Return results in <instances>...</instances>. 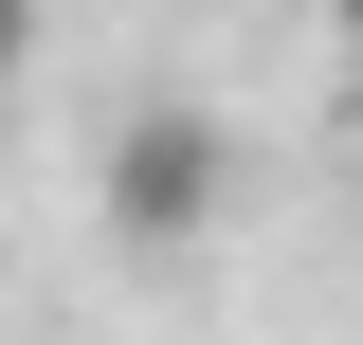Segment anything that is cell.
I'll return each instance as SVG.
<instances>
[{
  "mask_svg": "<svg viewBox=\"0 0 363 345\" xmlns=\"http://www.w3.org/2000/svg\"><path fill=\"white\" fill-rule=\"evenodd\" d=\"M345 128H363V37H345Z\"/></svg>",
  "mask_w": 363,
  "mask_h": 345,
  "instance_id": "cell-3",
  "label": "cell"
},
{
  "mask_svg": "<svg viewBox=\"0 0 363 345\" xmlns=\"http://www.w3.org/2000/svg\"><path fill=\"white\" fill-rule=\"evenodd\" d=\"M91 200H109V255H200L218 200H236V128L218 109H128L109 164H91Z\"/></svg>",
  "mask_w": 363,
  "mask_h": 345,
  "instance_id": "cell-1",
  "label": "cell"
},
{
  "mask_svg": "<svg viewBox=\"0 0 363 345\" xmlns=\"http://www.w3.org/2000/svg\"><path fill=\"white\" fill-rule=\"evenodd\" d=\"M18 37H37V0H0V55H18Z\"/></svg>",
  "mask_w": 363,
  "mask_h": 345,
  "instance_id": "cell-2",
  "label": "cell"
},
{
  "mask_svg": "<svg viewBox=\"0 0 363 345\" xmlns=\"http://www.w3.org/2000/svg\"><path fill=\"white\" fill-rule=\"evenodd\" d=\"M327 18H345V37H363V0H327Z\"/></svg>",
  "mask_w": 363,
  "mask_h": 345,
  "instance_id": "cell-4",
  "label": "cell"
}]
</instances>
